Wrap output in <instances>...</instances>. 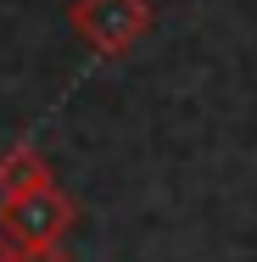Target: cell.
<instances>
[{"mask_svg": "<svg viewBox=\"0 0 257 262\" xmlns=\"http://www.w3.org/2000/svg\"><path fill=\"white\" fill-rule=\"evenodd\" d=\"M156 23L151 0H73L67 28L90 45L95 56H129Z\"/></svg>", "mask_w": 257, "mask_h": 262, "instance_id": "6da1fadb", "label": "cell"}, {"mask_svg": "<svg viewBox=\"0 0 257 262\" xmlns=\"http://www.w3.org/2000/svg\"><path fill=\"white\" fill-rule=\"evenodd\" d=\"M73 195L62 190V184H39V190H23V195H11V201H0V229L17 240V246H56L67 229H73Z\"/></svg>", "mask_w": 257, "mask_h": 262, "instance_id": "7a4b0ae2", "label": "cell"}, {"mask_svg": "<svg viewBox=\"0 0 257 262\" xmlns=\"http://www.w3.org/2000/svg\"><path fill=\"white\" fill-rule=\"evenodd\" d=\"M51 162L39 157V145H11L6 157H0V201H11V195H23V190H39V184H51Z\"/></svg>", "mask_w": 257, "mask_h": 262, "instance_id": "3957f363", "label": "cell"}, {"mask_svg": "<svg viewBox=\"0 0 257 262\" xmlns=\"http://www.w3.org/2000/svg\"><path fill=\"white\" fill-rule=\"evenodd\" d=\"M17 262H73V257H67V246L56 240V246H17Z\"/></svg>", "mask_w": 257, "mask_h": 262, "instance_id": "277c9868", "label": "cell"}, {"mask_svg": "<svg viewBox=\"0 0 257 262\" xmlns=\"http://www.w3.org/2000/svg\"><path fill=\"white\" fill-rule=\"evenodd\" d=\"M0 262H17V240H11L6 229H0Z\"/></svg>", "mask_w": 257, "mask_h": 262, "instance_id": "5b68a950", "label": "cell"}]
</instances>
